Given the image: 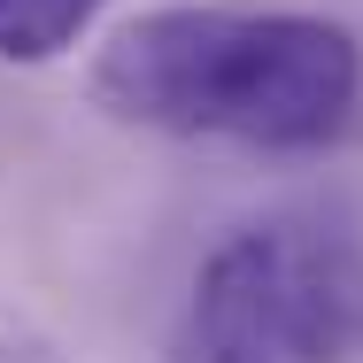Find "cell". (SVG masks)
<instances>
[{
  "label": "cell",
  "instance_id": "6da1fadb",
  "mask_svg": "<svg viewBox=\"0 0 363 363\" xmlns=\"http://www.w3.org/2000/svg\"><path fill=\"white\" fill-rule=\"evenodd\" d=\"M85 93L132 132L294 155L348 132L363 47L348 23L301 8H147L108 31Z\"/></svg>",
  "mask_w": 363,
  "mask_h": 363
},
{
  "label": "cell",
  "instance_id": "7a4b0ae2",
  "mask_svg": "<svg viewBox=\"0 0 363 363\" xmlns=\"http://www.w3.org/2000/svg\"><path fill=\"white\" fill-rule=\"evenodd\" d=\"M363 340V247L301 217L224 232L201 255L170 363H340Z\"/></svg>",
  "mask_w": 363,
  "mask_h": 363
},
{
  "label": "cell",
  "instance_id": "3957f363",
  "mask_svg": "<svg viewBox=\"0 0 363 363\" xmlns=\"http://www.w3.org/2000/svg\"><path fill=\"white\" fill-rule=\"evenodd\" d=\"M101 8L108 0H0V62H16V70L62 62L101 23Z\"/></svg>",
  "mask_w": 363,
  "mask_h": 363
},
{
  "label": "cell",
  "instance_id": "277c9868",
  "mask_svg": "<svg viewBox=\"0 0 363 363\" xmlns=\"http://www.w3.org/2000/svg\"><path fill=\"white\" fill-rule=\"evenodd\" d=\"M0 363H70V356L39 333H0Z\"/></svg>",
  "mask_w": 363,
  "mask_h": 363
}]
</instances>
